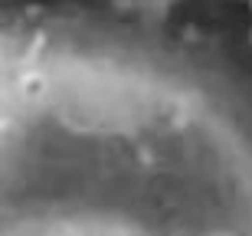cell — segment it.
<instances>
[{
  "label": "cell",
  "mask_w": 252,
  "mask_h": 236,
  "mask_svg": "<svg viewBox=\"0 0 252 236\" xmlns=\"http://www.w3.org/2000/svg\"><path fill=\"white\" fill-rule=\"evenodd\" d=\"M0 236H252V95L131 30H0Z\"/></svg>",
  "instance_id": "6da1fadb"
}]
</instances>
